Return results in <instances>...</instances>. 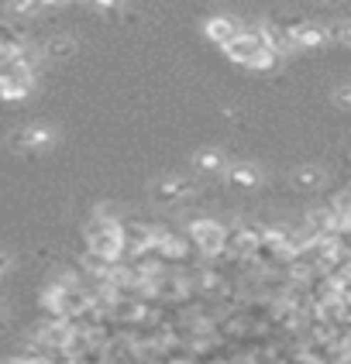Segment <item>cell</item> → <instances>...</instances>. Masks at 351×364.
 <instances>
[{"mask_svg": "<svg viewBox=\"0 0 351 364\" xmlns=\"http://www.w3.org/2000/svg\"><path fill=\"white\" fill-rule=\"evenodd\" d=\"M348 159H351V155H348Z\"/></svg>", "mask_w": 351, "mask_h": 364, "instance_id": "obj_23", "label": "cell"}, {"mask_svg": "<svg viewBox=\"0 0 351 364\" xmlns=\"http://www.w3.org/2000/svg\"><path fill=\"white\" fill-rule=\"evenodd\" d=\"M41 11H45V4H41V0H7V14H11L14 21L38 18Z\"/></svg>", "mask_w": 351, "mask_h": 364, "instance_id": "obj_16", "label": "cell"}, {"mask_svg": "<svg viewBox=\"0 0 351 364\" xmlns=\"http://www.w3.org/2000/svg\"><path fill=\"white\" fill-rule=\"evenodd\" d=\"M18 73H31V69H24V62H21V52L7 48V45H0V82L11 80V76H18Z\"/></svg>", "mask_w": 351, "mask_h": 364, "instance_id": "obj_13", "label": "cell"}, {"mask_svg": "<svg viewBox=\"0 0 351 364\" xmlns=\"http://www.w3.org/2000/svg\"><path fill=\"white\" fill-rule=\"evenodd\" d=\"M324 179H328V176H324L320 165H300V168L293 172V182H296L300 189H320Z\"/></svg>", "mask_w": 351, "mask_h": 364, "instance_id": "obj_14", "label": "cell"}, {"mask_svg": "<svg viewBox=\"0 0 351 364\" xmlns=\"http://www.w3.org/2000/svg\"><path fill=\"white\" fill-rule=\"evenodd\" d=\"M266 38H268V48L276 52V55H293V52H300V45H296V24H283V21H268L266 24Z\"/></svg>", "mask_w": 351, "mask_h": 364, "instance_id": "obj_6", "label": "cell"}, {"mask_svg": "<svg viewBox=\"0 0 351 364\" xmlns=\"http://www.w3.org/2000/svg\"><path fill=\"white\" fill-rule=\"evenodd\" d=\"M0 45H7V48H28V38H24V31H21V24H14V18L0 21Z\"/></svg>", "mask_w": 351, "mask_h": 364, "instance_id": "obj_15", "label": "cell"}, {"mask_svg": "<svg viewBox=\"0 0 351 364\" xmlns=\"http://www.w3.org/2000/svg\"><path fill=\"white\" fill-rule=\"evenodd\" d=\"M317 4H324V0H317Z\"/></svg>", "mask_w": 351, "mask_h": 364, "instance_id": "obj_22", "label": "cell"}, {"mask_svg": "<svg viewBox=\"0 0 351 364\" xmlns=\"http://www.w3.org/2000/svg\"><path fill=\"white\" fill-rule=\"evenodd\" d=\"M7 268H11V258H7V255H0V275H4Z\"/></svg>", "mask_w": 351, "mask_h": 364, "instance_id": "obj_20", "label": "cell"}, {"mask_svg": "<svg viewBox=\"0 0 351 364\" xmlns=\"http://www.w3.org/2000/svg\"><path fill=\"white\" fill-rule=\"evenodd\" d=\"M41 55L52 62H66L76 55V41L69 38V35H59V38H48L45 45H41Z\"/></svg>", "mask_w": 351, "mask_h": 364, "instance_id": "obj_11", "label": "cell"}, {"mask_svg": "<svg viewBox=\"0 0 351 364\" xmlns=\"http://www.w3.org/2000/svg\"><path fill=\"white\" fill-rule=\"evenodd\" d=\"M155 251L165 264H183L189 255H197V247L189 241L186 230H172V227H155Z\"/></svg>", "mask_w": 351, "mask_h": 364, "instance_id": "obj_3", "label": "cell"}, {"mask_svg": "<svg viewBox=\"0 0 351 364\" xmlns=\"http://www.w3.org/2000/svg\"><path fill=\"white\" fill-rule=\"evenodd\" d=\"M86 4H93L97 11H103V14H117V11H124V0H86Z\"/></svg>", "mask_w": 351, "mask_h": 364, "instance_id": "obj_19", "label": "cell"}, {"mask_svg": "<svg viewBox=\"0 0 351 364\" xmlns=\"http://www.w3.org/2000/svg\"><path fill=\"white\" fill-rule=\"evenodd\" d=\"M279 62H283V55H276L272 48H266V52H258V55L251 59V65H248V69H251V73H272Z\"/></svg>", "mask_w": 351, "mask_h": 364, "instance_id": "obj_17", "label": "cell"}, {"mask_svg": "<svg viewBox=\"0 0 351 364\" xmlns=\"http://www.w3.org/2000/svg\"><path fill=\"white\" fill-rule=\"evenodd\" d=\"M52 141H56V131L45 127V124H28V127H21V131L11 134V148L14 151H41Z\"/></svg>", "mask_w": 351, "mask_h": 364, "instance_id": "obj_5", "label": "cell"}, {"mask_svg": "<svg viewBox=\"0 0 351 364\" xmlns=\"http://www.w3.org/2000/svg\"><path fill=\"white\" fill-rule=\"evenodd\" d=\"M241 28H245V24H238L231 14H214V18H206L204 35L214 41L217 48H224V45H231V41L241 35Z\"/></svg>", "mask_w": 351, "mask_h": 364, "instance_id": "obj_7", "label": "cell"}, {"mask_svg": "<svg viewBox=\"0 0 351 364\" xmlns=\"http://www.w3.org/2000/svg\"><path fill=\"white\" fill-rule=\"evenodd\" d=\"M268 48V38H266V24H245L241 28V35L231 41V45H224L221 52H224L227 59L234 62V65H251V59L258 55V52H266Z\"/></svg>", "mask_w": 351, "mask_h": 364, "instance_id": "obj_2", "label": "cell"}, {"mask_svg": "<svg viewBox=\"0 0 351 364\" xmlns=\"http://www.w3.org/2000/svg\"><path fill=\"white\" fill-rule=\"evenodd\" d=\"M296 45H300V52L324 48V45H330V28L328 24H317V21H300L296 24Z\"/></svg>", "mask_w": 351, "mask_h": 364, "instance_id": "obj_8", "label": "cell"}, {"mask_svg": "<svg viewBox=\"0 0 351 364\" xmlns=\"http://www.w3.org/2000/svg\"><path fill=\"white\" fill-rule=\"evenodd\" d=\"M186 234H189V241L197 247V258H200V262H214V258L224 255V247H227L224 223L210 220V217H197V220H189Z\"/></svg>", "mask_w": 351, "mask_h": 364, "instance_id": "obj_1", "label": "cell"}, {"mask_svg": "<svg viewBox=\"0 0 351 364\" xmlns=\"http://www.w3.org/2000/svg\"><path fill=\"white\" fill-rule=\"evenodd\" d=\"M31 90H35V73H18V76L0 82V100H11V103L28 100Z\"/></svg>", "mask_w": 351, "mask_h": 364, "instance_id": "obj_9", "label": "cell"}, {"mask_svg": "<svg viewBox=\"0 0 351 364\" xmlns=\"http://www.w3.org/2000/svg\"><path fill=\"white\" fill-rule=\"evenodd\" d=\"M224 179L231 189H245V193H251V189H258V182H262V172L255 168V165H231L224 172Z\"/></svg>", "mask_w": 351, "mask_h": 364, "instance_id": "obj_10", "label": "cell"}, {"mask_svg": "<svg viewBox=\"0 0 351 364\" xmlns=\"http://www.w3.org/2000/svg\"><path fill=\"white\" fill-rule=\"evenodd\" d=\"M334 103H337L341 110H348L351 114V82H345V86H337V90H334Z\"/></svg>", "mask_w": 351, "mask_h": 364, "instance_id": "obj_18", "label": "cell"}, {"mask_svg": "<svg viewBox=\"0 0 351 364\" xmlns=\"http://www.w3.org/2000/svg\"><path fill=\"white\" fill-rule=\"evenodd\" d=\"M193 165L200 168V172H206V176H217V172H224V151L221 148H200L197 155H193Z\"/></svg>", "mask_w": 351, "mask_h": 364, "instance_id": "obj_12", "label": "cell"}, {"mask_svg": "<svg viewBox=\"0 0 351 364\" xmlns=\"http://www.w3.org/2000/svg\"><path fill=\"white\" fill-rule=\"evenodd\" d=\"M148 196H152V203H162V206H183L197 196V182L189 176H165V179L152 182Z\"/></svg>", "mask_w": 351, "mask_h": 364, "instance_id": "obj_4", "label": "cell"}, {"mask_svg": "<svg viewBox=\"0 0 351 364\" xmlns=\"http://www.w3.org/2000/svg\"><path fill=\"white\" fill-rule=\"evenodd\" d=\"M0 330H7V323H4V316H0Z\"/></svg>", "mask_w": 351, "mask_h": 364, "instance_id": "obj_21", "label": "cell"}]
</instances>
